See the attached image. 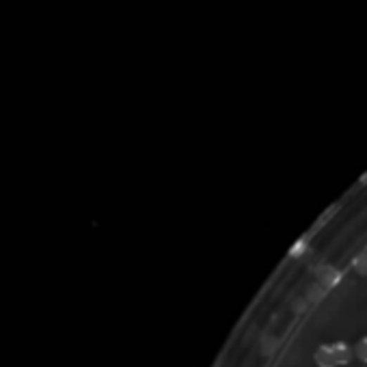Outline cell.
Returning <instances> with one entry per match:
<instances>
[{
  "mask_svg": "<svg viewBox=\"0 0 367 367\" xmlns=\"http://www.w3.org/2000/svg\"><path fill=\"white\" fill-rule=\"evenodd\" d=\"M316 283L322 285L324 290L333 288V285H337L340 283V272L335 270L330 264H322L316 268Z\"/></svg>",
  "mask_w": 367,
  "mask_h": 367,
  "instance_id": "6da1fadb",
  "label": "cell"
},
{
  "mask_svg": "<svg viewBox=\"0 0 367 367\" xmlns=\"http://www.w3.org/2000/svg\"><path fill=\"white\" fill-rule=\"evenodd\" d=\"M316 359V365L318 367H337V361H335V354H333V348L330 346H320L314 354Z\"/></svg>",
  "mask_w": 367,
  "mask_h": 367,
  "instance_id": "7a4b0ae2",
  "label": "cell"
},
{
  "mask_svg": "<svg viewBox=\"0 0 367 367\" xmlns=\"http://www.w3.org/2000/svg\"><path fill=\"white\" fill-rule=\"evenodd\" d=\"M330 348H333L335 361H337V367L350 363V359H352V350H350L348 344H344V342H335V344H330Z\"/></svg>",
  "mask_w": 367,
  "mask_h": 367,
  "instance_id": "3957f363",
  "label": "cell"
},
{
  "mask_svg": "<svg viewBox=\"0 0 367 367\" xmlns=\"http://www.w3.org/2000/svg\"><path fill=\"white\" fill-rule=\"evenodd\" d=\"M352 266H354V270L359 272V274H367V251H361L356 257H354V262H352Z\"/></svg>",
  "mask_w": 367,
  "mask_h": 367,
  "instance_id": "277c9868",
  "label": "cell"
},
{
  "mask_svg": "<svg viewBox=\"0 0 367 367\" xmlns=\"http://www.w3.org/2000/svg\"><path fill=\"white\" fill-rule=\"evenodd\" d=\"M354 354L361 363H367V337L359 340V344L354 346Z\"/></svg>",
  "mask_w": 367,
  "mask_h": 367,
  "instance_id": "5b68a950",
  "label": "cell"
},
{
  "mask_svg": "<svg viewBox=\"0 0 367 367\" xmlns=\"http://www.w3.org/2000/svg\"><path fill=\"white\" fill-rule=\"evenodd\" d=\"M324 292H326V290H324L322 285H318V283H316V288H311V290H309V300H320V298L324 296Z\"/></svg>",
  "mask_w": 367,
  "mask_h": 367,
  "instance_id": "8992f818",
  "label": "cell"
}]
</instances>
